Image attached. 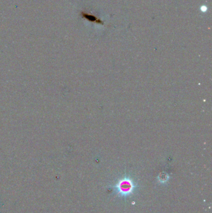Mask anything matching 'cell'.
Segmentation results:
<instances>
[{
  "mask_svg": "<svg viewBox=\"0 0 212 213\" xmlns=\"http://www.w3.org/2000/svg\"><path fill=\"white\" fill-rule=\"evenodd\" d=\"M119 192L121 195H128L132 191L134 188V183L129 178H124L121 179L117 185Z\"/></svg>",
  "mask_w": 212,
  "mask_h": 213,
  "instance_id": "cell-1",
  "label": "cell"
}]
</instances>
